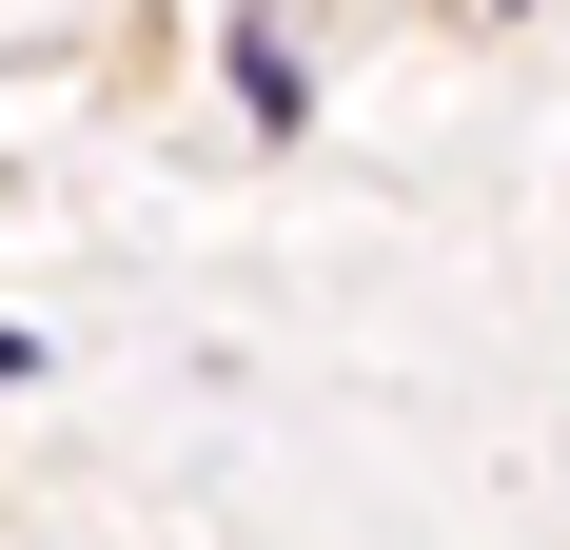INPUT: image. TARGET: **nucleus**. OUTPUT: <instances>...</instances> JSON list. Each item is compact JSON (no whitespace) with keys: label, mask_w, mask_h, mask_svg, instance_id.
Returning a JSON list of instances; mask_svg holds the SVG:
<instances>
[{"label":"nucleus","mask_w":570,"mask_h":550,"mask_svg":"<svg viewBox=\"0 0 570 550\" xmlns=\"http://www.w3.org/2000/svg\"><path fill=\"white\" fill-rule=\"evenodd\" d=\"M236 99H256V118H276V138H295V118H315V59H295V20H276V0H256V20H236Z\"/></svg>","instance_id":"f257e3e1"}]
</instances>
